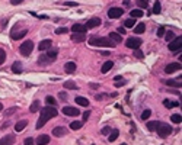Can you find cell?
<instances>
[{
    "label": "cell",
    "mask_w": 182,
    "mask_h": 145,
    "mask_svg": "<svg viewBox=\"0 0 182 145\" xmlns=\"http://www.w3.org/2000/svg\"><path fill=\"white\" fill-rule=\"evenodd\" d=\"M24 144H25V145H35V141H34L32 138H25Z\"/></svg>",
    "instance_id": "7dc6e473"
},
{
    "label": "cell",
    "mask_w": 182,
    "mask_h": 145,
    "mask_svg": "<svg viewBox=\"0 0 182 145\" xmlns=\"http://www.w3.org/2000/svg\"><path fill=\"white\" fill-rule=\"evenodd\" d=\"M47 120H48L47 117H44V116H41V117H39V120H38V122H37V129L42 128V126H44L45 124H47Z\"/></svg>",
    "instance_id": "4dcf8cb0"
},
{
    "label": "cell",
    "mask_w": 182,
    "mask_h": 145,
    "mask_svg": "<svg viewBox=\"0 0 182 145\" xmlns=\"http://www.w3.org/2000/svg\"><path fill=\"white\" fill-rule=\"evenodd\" d=\"M66 134H67V129H66L64 126H55V128L53 129V135H54V136H57V138L64 136Z\"/></svg>",
    "instance_id": "7c38bea8"
},
{
    "label": "cell",
    "mask_w": 182,
    "mask_h": 145,
    "mask_svg": "<svg viewBox=\"0 0 182 145\" xmlns=\"http://www.w3.org/2000/svg\"><path fill=\"white\" fill-rule=\"evenodd\" d=\"M2 109H3V105H2V103H0V110H2Z\"/></svg>",
    "instance_id": "680465c9"
},
{
    "label": "cell",
    "mask_w": 182,
    "mask_h": 145,
    "mask_svg": "<svg viewBox=\"0 0 182 145\" xmlns=\"http://www.w3.org/2000/svg\"><path fill=\"white\" fill-rule=\"evenodd\" d=\"M108 38H109L114 44H120V42H121V39H122V38H121V35H120V34H117V32H111Z\"/></svg>",
    "instance_id": "ffe728a7"
},
{
    "label": "cell",
    "mask_w": 182,
    "mask_h": 145,
    "mask_svg": "<svg viewBox=\"0 0 182 145\" xmlns=\"http://www.w3.org/2000/svg\"><path fill=\"white\" fill-rule=\"evenodd\" d=\"M163 105H165L168 109H170V107H178V106H179L178 102H170V100H163Z\"/></svg>",
    "instance_id": "83f0119b"
},
{
    "label": "cell",
    "mask_w": 182,
    "mask_h": 145,
    "mask_svg": "<svg viewBox=\"0 0 182 145\" xmlns=\"http://www.w3.org/2000/svg\"><path fill=\"white\" fill-rule=\"evenodd\" d=\"M67 31H69L67 28H57L55 29V34L57 35H61V34H67Z\"/></svg>",
    "instance_id": "f6af8a7d"
},
{
    "label": "cell",
    "mask_w": 182,
    "mask_h": 145,
    "mask_svg": "<svg viewBox=\"0 0 182 145\" xmlns=\"http://www.w3.org/2000/svg\"><path fill=\"white\" fill-rule=\"evenodd\" d=\"M111 131H112L111 128H108V126H105V128L102 129V134H104V135H108V134H111Z\"/></svg>",
    "instance_id": "f907efd6"
},
{
    "label": "cell",
    "mask_w": 182,
    "mask_h": 145,
    "mask_svg": "<svg viewBox=\"0 0 182 145\" xmlns=\"http://www.w3.org/2000/svg\"><path fill=\"white\" fill-rule=\"evenodd\" d=\"M15 142V135H6L0 139V145H12Z\"/></svg>",
    "instance_id": "5bb4252c"
},
{
    "label": "cell",
    "mask_w": 182,
    "mask_h": 145,
    "mask_svg": "<svg viewBox=\"0 0 182 145\" xmlns=\"http://www.w3.org/2000/svg\"><path fill=\"white\" fill-rule=\"evenodd\" d=\"M101 23H102V20H101L99 17H92V19H89V20L86 22V25H85V26H86L87 29H92V28L99 26Z\"/></svg>",
    "instance_id": "ba28073f"
},
{
    "label": "cell",
    "mask_w": 182,
    "mask_h": 145,
    "mask_svg": "<svg viewBox=\"0 0 182 145\" xmlns=\"http://www.w3.org/2000/svg\"><path fill=\"white\" fill-rule=\"evenodd\" d=\"M48 52H47V57L50 58V60H54L55 57H57V54H58V51L57 50H51V48H50V50H47Z\"/></svg>",
    "instance_id": "f546056e"
},
{
    "label": "cell",
    "mask_w": 182,
    "mask_h": 145,
    "mask_svg": "<svg viewBox=\"0 0 182 145\" xmlns=\"http://www.w3.org/2000/svg\"><path fill=\"white\" fill-rule=\"evenodd\" d=\"M58 96H60V99H61V100H66V99H67V94H66L64 91H60Z\"/></svg>",
    "instance_id": "816d5d0a"
},
{
    "label": "cell",
    "mask_w": 182,
    "mask_h": 145,
    "mask_svg": "<svg viewBox=\"0 0 182 145\" xmlns=\"http://www.w3.org/2000/svg\"><path fill=\"white\" fill-rule=\"evenodd\" d=\"M72 41L73 42H85L86 41V35L85 34H73L72 35Z\"/></svg>",
    "instance_id": "d6986e66"
},
{
    "label": "cell",
    "mask_w": 182,
    "mask_h": 145,
    "mask_svg": "<svg viewBox=\"0 0 182 145\" xmlns=\"http://www.w3.org/2000/svg\"><path fill=\"white\" fill-rule=\"evenodd\" d=\"M63 113H64V115H67V116H77L80 112H79V109H77V107L66 106V107H63Z\"/></svg>",
    "instance_id": "9c48e42d"
},
{
    "label": "cell",
    "mask_w": 182,
    "mask_h": 145,
    "mask_svg": "<svg viewBox=\"0 0 182 145\" xmlns=\"http://www.w3.org/2000/svg\"><path fill=\"white\" fill-rule=\"evenodd\" d=\"M181 46H182V38L181 36H176V38H173L170 42H169V50L172 51V52H176L178 50H181Z\"/></svg>",
    "instance_id": "277c9868"
},
{
    "label": "cell",
    "mask_w": 182,
    "mask_h": 145,
    "mask_svg": "<svg viewBox=\"0 0 182 145\" xmlns=\"http://www.w3.org/2000/svg\"><path fill=\"white\" fill-rule=\"evenodd\" d=\"M112 67H114V62H112V61H106V62H105V64L102 65L101 71H102V72H108V71H109V70H111Z\"/></svg>",
    "instance_id": "d4e9b609"
},
{
    "label": "cell",
    "mask_w": 182,
    "mask_h": 145,
    "mask_svg": "<svg viewBox=\"0 0 182 145\" xmlns=\"http://www.w3.org/2000/svg\"><path fill=\"white\" fill-rule=\"evenodd\" d=\"M25 0H10V3L13 5V6H18V5H20V3H24Z\"/></svg>",
    "instance_id": "681fc988"
},
{
    "label": "cell",
    "mask_w": 182,
    "mask_h": 145,
    "mask_svg": "<svg viewBox=\"0 0 182 145\" xmlns=\"http://www.w3.org/2000/svg\"><path fill=\"white\" fill-rule=\"evenodd\" d=\"M89 44L92 46H105V48H114V44L109 38H98V36H90L89 38Z\"/></svg>",
    "instance_id": "6da1fadb"
},
{
    "label": "cell",
    "mask_w": 182,
    "mask_h": 145,
    "mask_svg": "<svg viewBox=\"0 0 182 145\" xmlns=\"http://www.w3.org/2000/svg\"><path fill=\"white\" fill-rule=\"evenodd\" d=\"M150 115H152V110H150V109H146V110L141 113V119H143V120H146V119H149V117H150Z\"/></svg>",
    "instance_id": "60d3db41"
},
{
    "label": "cell",
    "mask_w": 182,
    "mask_h": 145,
    "mask_svg": "<svg viewBox=\"0 0 182 145\" xmlns=\"http://www.w3.org/2000/svg\"><path fill=\"white\" fill-rule=\"evenodd\" d=\"M165 39H166L168 42H170V41L173 39V34H172V32H165Z\"/></svg>",
    "instance_id": "bcb514c9"
},
{
    "label": "cell",
    "mask_w": 182,
    "mask_h": 145,
    "mask_svg": "<svg viewBox=\"0 0 182 145\" xmlns=\"http://www.w3.org/2000/svg\"><path fill=\"white\" fill-rule=\"evenodd\" d=\"M137 5L140 9H146L149 6V0H137Z\"/></svg>",
    "instance_id": "74e56055"
},
{
    "label": "cell",
    "mask_w": 182,
    "mask_h": 145,
    "mask_svg": "<svg viewBox=\"0 0 182 145\" xmlns=\"http://www.w3.org/2000/svg\"><path fill=\"white\" fill-rule=\"evenodd\" d=\"M53 62V60H50L47 55H41L39 58H38V64L39 65H48V64H51Z\"/></svg>",
    "instance_id": "7402d4cb"
},
{
    "label": "cell",
    "mask_w": 182,
    "mask_h": 145,
    "mask_svg": "<svg viewBox=\"0 0 182 145\" xmlns=\"http://www.w3.org/2000/svg\"><path fill=\"white\" fill-rule=\"evenodd\" d=\"M144 31H146V25H144V23H139V25H135V28H134L135 34H143Z\"/></svg>",
    "instance_id": "484cf974"
},
{
    "label": "cell",
    "mask_w": 182,
    "mask_h": 145,
    "mask_svg": "<svg viewBox=\"0 0 182 145\" xmlns=\"http://www.w3.org/2000/svg\"><path fill=\"white\" fill-rule=\"evenodd\" d=\"M45 102H47L48 106H55V99L53 97V96H47V97H45Z\"/></svg>",
    "instance_id": "f35d334b"
},
{
    "label": "cell",
    "mask_w": 182,
    "mask_h": 145,
    "mask_svg": "<svg viewBox=\"0 0 182 145\" xmlns=\"http://www.w3.org/2000/svg\"><path fill=\"white\" fill-rule=\"evenodd\" d=\"M32 113H35V112H38L39 110V100H35L32 105H31V109H29Z\"/></svg>",
    "instance_id": "e575fe53"
},
{
    "label": "cell",
    "mask_w": 182,
    "mask_h": 145,
    "mask_svg": "<svg viewBox=\"0 0 182 145\" xmlns=\"http://www.w3.org/2000/svg\"><path fill=\"white\" fill-rule=\"evenodd\" d=\"M64 70H66V72H69V74H72V72H74V71H76V64H74L73 61L66 62V65H64Z\"/></svg>",
    "instance_id": "e0dca14e"
},
{
    "label": "cell",
    "mask_w": 182,
    "mask_h": 145,
    "mask_svg": "<svg viewBox=\"0 0 182 145\" xmlns=\"http://www.w3.org/2000/svg\"><path fill=\"white\" fill-rule=\"evenodd\" d=\"M66 5H67V6H74V7H76V6H77L79 3H76V2H67Z\"/></svg>",
    "instance_id": "11a10c76"
},
{
    "label": "cell",
    "mask_w": 182,
    "mask_h": 145,
    "mask_svg": "<svg viewBox=\"0 0 182 145\" xmlns=\"http://www.w3.org/2000/svg\"><path fill=\"white\" fill-rule=\"evenodd\" d=\"M5 60H6V52L5 50H0V65L5 62Z\"/></svg>",
    "instance_id": "7bdbcfd3"
},
{
    "label": "cell",
    "mask_w": 182,
    "mask_h": 145,
    "mask_svg": "<svg viewBox=\"0 0 182 145\" xmlns=\"http://www.w3.org/2000/svg\"><path fill=\"white\" fill-rule=\"evenodd\" d=\"M159 125H160V122H159V120H150V122H147V129L154 132V131H157Z\"/></svg>",
    "instance_id": "44dd1931"
},
{
    "label": "cell",
    "mask_w": 182,
    "mask_h": 145,
    "mask_svg": "<svg viewBox=\"0 0 182 145\" xmlns=\"http://www.w3.org/2000/svg\"><path fill=\"white\" fill-rule=\"evenodd\" d=\"M48 142H50V136L48 135H39L37 138V141H35L37 145H47Z\"/></svg>",
    "instance_id": "9a60e30c"
},
{
    "label": "cell",
    "mask_w": 182,
    "mask_h": 145,
    "mask_svg": "<svg viewBox=\"0 0 182 145\" xmlns=\"http://www.w3.org/2000/svg\"><path fill=\"white\" fill-rule=\"evenodd\" d=\"M66 89H72V90H74V89H77V86L74 84V81H72V80H69V81H66L64 84H63Z\"/></svg>",
    "instance_id": "836d02e7"
},
{
    "label": "cell",
    "mask_w": 182,
    "mask_h": 145,
    "mask_svg": "<svg viewBox=\"0 0 182 145\" xmlns=\"http://www.w3.org/2000/svg\"><path fill=\"white\" fill-rule=\"evenodd\" d=\"M12 71L16 72V74H20V72H22V64H20V61H15V62H13Z\"/></svg>",
    "instance_id": "603a6c76"
},
{
    "label": "cell",
    "mask_w": 182,
    "mask_h": 145,
    "mask_svg": "<svg viewBox=\"0 0 182 145\" xmlns=\"http://www.w3.org/2000/svg\"><path fill=\"white\" fill-rule=\"evenodd\" d=\"M89 116H90V112H85V113H83V120H87Z\"/></svg>",
    "instance_id": "db71d44e"
},
{
    "label": "cell",
    "mask_w": 182,
    "mask_h": 145,
    "mask_svg": "<svg viewBox=\"0 0 182 145\" xmlns=\"http://www.w3.org/2000/svg\"><path fill=\"white\" fill-rule=\"evenodd\" d=\"M172 122L173 124H181V120H182V116L179 115V113H175V115H172Z\"/></svg>",
    "instance_id": "d590c367"
},
{
    "label": "cell",
    "mask_w": 182,
    "mask_h": 145,
    "mask_svg": "<svg viewBox=\"0 0 182 145\" xmlns=\"http://www.w3.org/2000/svg\"><path fill=\"white\" fill-rule=\"evenodd\" d=\"M86 26L85 25H80V23H74V25L72 26V31L73 34H86Z\"/></svg>",
    "instance_id": "4fadbf2b"
},
{
    "label": "cell",
    "mask_w": 182,
    "mask_h": 145,
    "mask_svg": "<svg viewBox=\"0 0 182 145\" xmlns=\"http://www.w3.org/2000/svg\"><path fill=\"white\" fill-rule=\"evenodd\" d=\"M166 84H168V86H170V87H181V83H179V81H176V80H168V81H166Z\"/></svg>",
    "instance_id": "ab89813d"
},
{
    "label": "cell",
    "mask_w": 182,
    "mask_h": 145,
    "mask_svg": "<svg viewBox=\"0 0 182 145\" xmlns=\"http://www.w3.org/2000/svg\"><path fill=\"white\" fill-rule=\"evenodd\" d=\"M26 125H28V120H26V119H24V120H19V122L15 125V131H16V132H20V131H24Z\"/></svg>",
    "instance_id": "ac0fdd59"
},
{
    "label": "cell",
    "mask_w": 182,
    "mask_h": 145,
    "mask_svg": "<svg viewBox=\"0 0 182 145\" xmlns=\"http://www.w3.org/2000/svg\"><path fill=\"white\" fill-rule=\"evenodd\" d=\"M41 116L47 117V119H51V117H55L57 116V110L51 106H47V107H42L41 109Z\"/></svg>",
    "instance_id": "5b68a950"
},
{
    "label": "cell",
    "mask_w": 182,
    "mask_h": 145,
    "mask_svg": "<svg viewBox=\"0 0 182 145\" xmlns=\"http://www.w3.org/2000/svg\"><path fill=\"white\" fill-rule=\"evenodd\" d=\"M90 87H92V89H96V87H99V84H90Z\"/></svg>",
    "instance_id": "6f0895ef"
},
{
    "label": "cell",
    "mask_w": 182,
    "mask_h": 145,
    "mask_svg": "<svg viewBox=\"0 0 182 145\" xmlns=\"http://www.w3.org/2000/svg\"><path fill=\"white\" fill-rule=\"evenodd\" d=\"M51 48V39H44L39 42V51H47Z\"/></svg>",
    "instance_id": "2e32d148"
},
{
    "label": "cell",
    "mask_w": 182,
    "mask_h": 145,
    "mask_svg": "<svg viewBox=\"0 0 182 145\" xmlns=\"http://www.w3.org/2000/svg\"><path fill=\"white\" fill-rule=\"evenodd\" d=\"M26 34H28V29H22V31H13L12 32V39H15V41H18V39H22V38H25L26 36Z\"/></svg>",
    "instance_id": "8fae6325"
},
{
    "label": "cell",
    "mask_w": 182,
    "mask_h": 145,
    "mask_svg": "<svg viewBox=\"0 0 182 145\" xmlns=\"http://www.w3.org/2000/svg\"><path fill=\"white\" fill-rule=\"evenodd\" d=\"M76 103L77 105H80V106H89V100L86 99V97H82V96H79V97H76Z\"/></svg>",
    "instance_id": "cb8c5ba5"
},
{
    "label": "cell",
    "mask_w": 182,
    "mask_h": 145,
    "mask_svg": "<svg viewBox=\"0 0 182 145\" xmlns=\"http://www.w3.org/2000/svg\"><path fill=\"white\" fill-rule=\"evenodd\" d=\"M131 17L133 19H137V17H141L143 16V10H140V9H135V10H131Z\"/></svg>",
    "instance_id": "4316f807"
},
{
    "label": "cell",
    "mask_w": 182,
    "mask_h": 145,
    "mask_svg": "<svg viewBox=\"0 0 182 145\" xmlns=\"http://www.w3.org/2000/svg\"><path fill=\"white\" fill-rule=\"evenodd\" d=\"M32 50H34V42H32V41H25L24 44L19 46V51H20V54L24 55V57L31 55Z\"/></svg>",
    "instance_id": "7a4b0ae2"
},
{
    "label": "cell",
    "mask_w": 182,
    "mask_h": 145,
    "mask_svg": "<svg viewBox=\"0 0 182 145\" xmlns=\"http://www.w3.org/2000/svg\"><path fill=\"white\" fill-rule=\"evenodd\" d=\"M124 83H125V81H121V83H117V84H115V87H121V86H124Z\"/></svg>",
    "instance_id": "9f6ffc18"
},
{
    "label": "cell",
    "mask_w": 182,
    "mask_h": 145,
    "mask_svg": "<svg viewBox=\"0 0 182 145\" xmlns=\"http://www.w3.org/2000/svg\"><path fill=\"white\" fill-rule=\"evenodd\" d=\"M125 45L128 48H131V50H135V48H139L141 45V39L140 38H128L127 42H125Z\"/></svg>",
    "instance_id": "52a82bcc"
},
{
    "label": "cell",
    "mask_w": 182,
    "mask_h": 145,
    "mask_svg": "<svg viewBox=\"0 0 182 145\" xmlns=\"http://www.w3.org/2000/svg\"><path fill=\"white\" fill-rule=\"evenodd\" d=\"M157 134H159V136L166 138L168 135L172 134V128L168 124H160V125H159V128H157Z\"/></svg>",
    "instance_id": "3957f363"
},
{
    "label": "cell",
    "mask_w": 182,
    "mask_h": 145,
    "mask_svg": "<svg viewBox=\"0 0 182 145\" xmlns=\"http://www.w3.org/2000/svg\"><path fill=\"white\" fill-rule=\"evenodd\" d=\"M118 135H120V132L117 131V129H114V131H111V134H109V142H114L117 138H118Z\"/></svg>",
    "instance_id": "f1b7e54d"
},
{
    "label": "cell",
    "mask_w": 182,
    "mask_h": 145,
    "mask_svg": "<svg viewBox=\"0 0 182 145\" xmlns=\"http://www.w3.org/2000/svg\"><path fill=\"white\" fill-rule=\"evenodd\" d=\"M134 57H135V58H143V57H144V54H143V51H141V50L135 48V50H134Z\"/></svg>",
    "instance_id": "b9f144b4"
},
{
    "label": "cell",
    "mask_w": 182,
    "mask_h": 145,
    "mask_svg": "<svg viewBox=\"0 0 182 145\" xmlns=\"http://www.w3.org/2000/svg\"><path fill=\"white\" fill-rule=\"evenodd\" d=\"M122 13H124V10L121 7H111L108 10V17L109 19H120L122 16Z\"/></svg>",
    "instance_id": "8992f818"
},
{
    "label": "cell",
    "mask_w": 182,
    "mask_h": 145,
    "mask_svg": "<svg viewBox=\"0 0 182 145\" xmlns=\"http://www.w3.org/2000/svg\"><path fill=\"white\" fill-rule=\"evenodd\" d=\"M15 112H16V107H10V109H7V110L5 112V115H6V116H10V115H13Z\"/></svg>",
    "instance_id": "c3c4849f"
},
{
    "label": "cell",
    "mask_w": 182,
    "mask_h": 145,
    "mask_svg": "<svg viewBox=\"0 0 182 145\" xmlns=\"http://www.w3.org/2000/svg\"><path fill=\"white\" fill-rule=\"evenodd\" d=\"M160 10H162V7H160V2H156L154 6H153V13H154V15H159V13H160Z\"/></svg>",
    "instance_id": "8d00e7d4"
},
{
    "label": "cell",
    "mask_w": 182,
    "mask_h": 145,
    "mask_svg": "<svg viewBox=\"0 0 182 145\" xmlns=\"http://www.w3.org/2000/svg\"><path fill=\"white\" fill-rule=\"evenodd\" d=\"M178 70H181V62H170V64L166 65L165 72L170 74V72H175V71H178Z\"/></svg>",
    "instance_id": "30bf717a"
},
{
    "label": "cell",
    "mask_w": 182,
    "mask_h": 145,
    "mask_svg": "<svg viewBox=\"0 0 182 145\" xmlns=\"http://www.w3.org/2000/svg\"><path fill=\"white\" fill-rule=\"evenodd\" d=\"M118 34H120V35H124V34H125V28L118 26Z\"/></svg>",
    "instance_id": "f5cc1de1"
},
{
    "label": "cell",
    "mask_w": 182,
    "mask_h": 145,
    "mask_svg": "<svg viewBox=\"0 0 182 145\" xmlns=\"http://www.w3.org/2000/svg\"><path fill=\"white\" fill-rule=\"evenodd\" d=\"M83 126V122H80V120H74V122L70 124V128L72 129H80Z\"/></svg>",
    "instance_id": "1f68e13d"
},
{
    "label": "cell",
    "mask_w": 182,
    "mask_h": 145,
    "mask_svg": "<svg viewBox=\"0 0 182 145\" xmlns=\"http://www.w3.org/2000/svg\"><path fill=\"white\" fill-rule=\"evenodd\" d=\"M124 26H127V28H133V26H135V19H133V17L127 19V20L124 22Z\"/></svg>",
    "instance_id": "d6a6232c"
},
{
    "label": "cell",
    "mask_w": 182,
    "mask_h": 145,
    "mask_svg": "<svg viewBox=\"0 0 182 145\" xmlns=\"http://www.w3.org/2000/svg\"><path fill=\"white\" fill-rule=\"evenodd\" d=\"M165 32H166V29H165L163 26H160V28L157 29V36H159V38H162V36L165 35Z\"/></svg>",
    "instance_id": "ee69618b"
}]
</instances>
